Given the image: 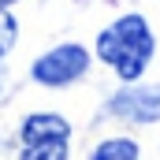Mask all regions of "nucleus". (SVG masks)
I'll use <instances>...</instances> for the list:
<instances>
[{
	"label": "nucleus",
	"mask_w": 160,
	"mask_h": 160,
	"mask_svg": "<svg viewBox=\"0 0 160 160\" xmlns=\"http://www.w3.org/2000/svg\"><path fill=\"white\" fill-rule=\"evenodd\" d=\"M97 56L119 75L123 82L142 78L153 56V30L142 15H123L97 38Z\"/></svg>",
	"instance_id": "obj_1"
},
{
	"label": "nucleus",
	"mask_w": 160,
	"mask_h": 160,
	"mask_svg": "<svg viewBox=\"0 0 160 160\" xmlns=\"http://www.w3.org/2000/svg\"><path fill=\"white\" fill-rule=\"evenodd\" d=\"M22 153L19 160H67L71 145V123L56 112H34L19 127Z\"/></svg>",
	"instance_id": "obj_2"
},
{
	"label": "nucleus",
	"mask_w": 160,
	"mask_h": 160,
	"mask_svg": "<svg viewBox=\"0 0 160 160\" xmlns=\"http://www.w3.org/2000/svg\"><path fill=\"white\" fill-rule=\"evenodd\" d=\"M86 71H89V52H86L82 45H56V48H48L45 56H38L34 67H30L34 82L52 86V89L78 82Z\"/></svg>",
	"instance_id": "obj_3"
},
{
	"label": "nucleus",
	"mask_w": 160,
	"mask_h": 160,
	"mask_svg": "<svg viewBox=\"0 0 160 160\" xmlns=\"http://www.w3.org/2000/svg\"><path fill=\"white\" fill-rule=\"evenodd\" d=\"M108 112L130 123H153L160 119V86H145V89H123L108 101Z\"/></svg>",
	"instance_id": "obj_4"
},
{
	"label": "nucleus",
	"mask_w": 160,
	"mask_h": 160,
	"mask_svg": "<svg viewBox=\"0 0 160 160\" xmlns=\"http://www.w3.org/2000/svg\"><path fill=\"white\" fill-rule=\"evenodd\" d=\"M89 160H138V145L130 138H108L89 153Z\"/></svg>",
	"instance_id": "obj_5"
},
{
	"label": "nucleus",
	"mask_w": 160,
	"mask_h": 160,
	"mask_svg": "<svg viewBox=\"0 0 160 160\" xmlns=\"http://www.w3.org/2000/svg\"><path fill=\"white\" fill-rule=\"evenodd\" d=\"M15 41H19V22H15V15L8 8H0V63L8 60V52L15 48Z\"/></svg>",
	"instance_id": "obj_6"
},
{
	"label": "nucleus",
	"mask_w": 160,
	"mask_h": 160,
	"mask_svg": "<svg viewBox=\"0 0 160 160\" xmlns=\"http://www.w3.org/2000/svg\"><path fill=\"white\" fill-rule=\"evenodd\" d=\"M11 4H19V0H0V8H11Z\"/></svg>",
	"instance_id": "obj_7"
}]
</instances>
